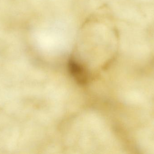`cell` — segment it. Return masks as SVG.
<instances>
[{
	"label": "cell",
	"mask_w": 154,
	"mask_h": 154,
	"mask_svg": "<svg viewBox=\"0 0 154 154\" xmlns=\"http://www.w3.org/2000/svg\"><path fill=\"white\" fill-rule=\"evenodd\" d=\"M69 70L73 77L81 83L87 81V74L82 67L75 60H71L69 64Z\"/></svg>",
	"instance_id": "6da1fadb"
}]
</instances>
